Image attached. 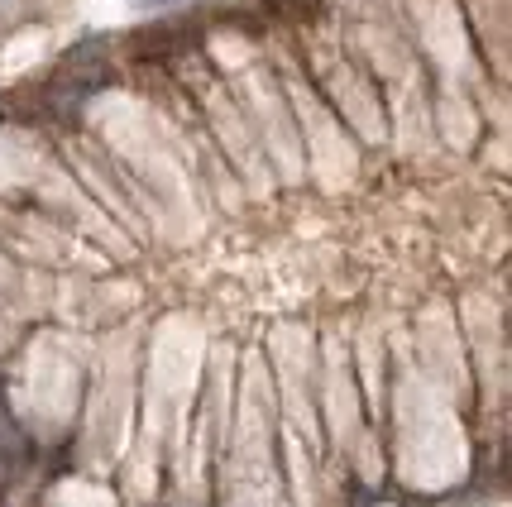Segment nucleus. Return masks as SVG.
Wrapping results in <instances>:
<instances>
[]
</instances>
